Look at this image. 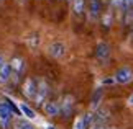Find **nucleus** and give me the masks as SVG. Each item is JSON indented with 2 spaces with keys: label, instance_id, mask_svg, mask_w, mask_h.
I'll return each instance as SVG.
<instances>
[{
  "label": "nucleus",
  "instance_id": "obj_4",
  "mask_svg": "<svg viewBox=\"0 0 133 129\" xmlns=\"http://www.w3.org/2000/svg\"><path fill=\"white\" fill-rule=\"evenodd\" d=\"M48 54L53 59H61L66 54V44L61 43V41H54L48 46Z\"/></svg>",
  "mask_w": 133,
  "mask_h": 129
},
{
  "label": "nucleus",
  "instance_id": "obj_6",
  "mask_svg": "<svg viewBox=\"0 0 133 129\" xmlns=\"http://www.w3.org/2000/svg\"><path fill=\"white\" fill-rule=\"evenodd\" d=\"M36 88H38V80L36 79H26L23 84V95L28 100H33L36 95Z\"/></svg>",
  "mask_w": 133,
  "mask_h": 129
},
{
  "label": "nucleus",
  "instance_id": "obj_15",
  "mask_svg": "<svg viewBox=\"0 0 133 129\" xmlns=\"http://www.w3.org/2000/svg\"><path fill=\"white\" fill-rule=\"evenodd\" d=\"M18 108H20V111H22V115H25L26 118H30V119H35V118H36L35 111H33L30 106H26V105H20Z\"/></svg>",
  "mask_w": 133,
  "mask_h": 129
},
{
  "label": "nucleus",
  "instance_id": "obj_16",
  "mask_svg": "<svg viewBox=\"0 0 133 129\" xmlns=\"http://www.w3.org/2000/svg\"><path fill=\"white\" fill-rule=\"evenodd\" d=\"M5 101H7V105L10 106V110H12V113H15V115H18V116H22V111H20L18 105H15V101L12 100V98H5Z\"/></svg>",
  "mask_w": 133,
  "mask_h": 129
},
{
  "label": "nucleus",
  "instance_id": "obj_27",
  "mask_svg": "<svg viewBox=\"0 0 133 129\" xmlns=\"http://www.w3.org/2000/svg\"><path fill=\"white\" fill-rule=\"evenodd\" d=\"M130 103H131V105H133V95L130 96Z\"/></svg>",
  "mask_w": 133,
  "mask_h": 129
},
{
  "label": "nucleus",
  "instance_id": "obj_2",
  "mask_svg": "<svg viewBox=\"0 0 133 129\" xmlns=\"http://www.w3.org/2000/svg\"><path fill=\"white\" fill-rule=\"evenodd\" d=\"M12 116L13 113L10 110V106L7 105V101H0V127L8 129L12 124Z\"/></svg>",
  "mask_w": 133,
  "mask_h": 129
},
{
  "label": "nucleus",
  "instance_id": "obj_12",
  "mask_svg": "<svg viewBox=\"0 0 133 129\" xmlns=\"http://www.w3.org/2000/svg\"><path fill=\"white\" fill-rule=\"evenodd\" d=\"M72 12L76 17H82L85 12V0H72Z\"/></svg>",
  "mask_w": 133,
  "mask_h": 129
},
{
  "label": "nucleus",
  "instance_id": "obj_5",
  "mask_svg": "<svg viewBox=\"0 0 133 129\" xmlns=\"http://www.w3.org/2000/svg\"><path fill=\"white\" fill-rule=\"evenodd\" d=\"M133 80V70L130 69V67H120L118 70H117L115 74V82H118V84H130V82Z\"/></svg>",
  "mask_w": 133,
  "mask_h": 129
},
{
  "label": "nucleus",
  "instance_id": "obj_7",
  "mask_svg": "<svg viewBox=\"0 0 133 129\" xmlns=\"http://www.w3.org/2000/svg\"><path fill=\"white\" fill-rule=\"evenodd\" d=\"M8 64H10V69H12V75L18 79V77L22 75V72H23V67H25L23 59L22 57H13Z\"/></svg>",
  "mask_w": 133,
  "mask_h": 129
},
{
  "label": "nucleus",
  "instance_id": "obj_20",
  "mask_svg": "<svg viewBox=\"0 0 133 129\" xmlns=\"http://www.w3.org/2000/svg\"><path fill=\"white\" fill-rule=\"evenodd\" d=\"M125 23H133V8L131 10H127V13H125Z\"/></svg>",
  "mask_w": 133,
  "mask_h": 129
},
{
  "label": "nucleus",
  "instance_id": "obj_19",
  "mask_svg": "<svg viewBox=\"0 0 133 129\" xmlns=\"http://www.w3.org/2000/svg\"><path fill=\"white\" fill-rule=\"evenodd\" d=\"M109 3L114 8H117V10H122V8H123V0H109Z\"/></svg>",
  "mask_w": 133,
  "mask_h": 129
},
{
  "label": "nucleus",
  "instance_id": "obj_24",
  "mask_svg": "<svg viewBox=\"0 0 133 129\" xmlns=\"http://www.w3.org/2000/svg\"><path fill=\"white\" fill-rule=\"evenodd\" d=\"M95 126H97V123H95V121H94V123H92V124H90V126H89V127H87V129H95Z\"/></svg>",
  "mask_w": 133,
  "mask_h": 129
},
{
  "label": "nucleus",
  "instance_id": "obj_25",
  "mask_svg": "<svg viewBox=\"0 0 133 129\" xmlns=\"http://www.w3.org/2000/svg\"><path fill=\"white\" fill-rule=\"evenodd\" d=\"M3 62H5V60H3V56L0 54V67H2V64H3Z\"/></svg>",
  "mask_w": 133,
  "mask_h": 129
},
{
  "label": "nucleus",
  "instance_id": "obj_13",
  "mask_svg": "<svg viewBox=\"0 0 133 129\" xmlns=\"http://www.w3.org/2000/svg\"><path fill=\"white\" fill-rule=\"evenodd\" d=\"M102 95H104V90L102 88H97L94 93H92V98H90V106L92 110H97V106H99V103L102 100Z\"/></svg>",
  "mask_w": 133,
  "mask_h": 129
},
{
  "label": "nucleus",
  "instance_id": "obj_28",
  "mask_svg": "<svg viewBox=\"0 0 133 129\" xmlns=\"http://www.w3.org/2000/svg\"><path fill=\"white\" fill-rule=\"evenodd\" d=\"M69 2H72V0H69Z\"/></svg>",
  "mask_w": 133,
  "mask_h": 129
},
{
  "label": "nucleus",
  "instance_id": "obj_9",
  "mask_svg": "<svg viewBox=\"0 0 133 129\" xmlns=\"http://www.w3.org/2000/svg\"><path fill=\"white\" fill-rule=\"evenodd\" d=\"M43 110H44V113L48 116H58V115H61L59 101H48V103H44Z\"/></svg>",
  "mask_w": 133,
  "mask_h": 129
},
{
  "label": "nucleus",
  "instance_id": "obj_8",
  "mask_svg": "<svg viewBox=\"0 0 133 129\" xmlns=\"http://www.w3.org/2000/svg\"><path fill=\"white\" fill-rule=\"evenodd\" d=\"M89 17L90 20H97L102 13V7H100V0H89Z\"/></svg>",
  "mask_w": 133,
  "mask_h": 129
},
{
  "label": "nucleus",
  "instance_id": "obj_3",
  "mask_svg": "<svg viewBox=\"0 0 133 129\" xmlns=\"http://www.w3.org/2000/svg\"><path fill=\"white\" fill-rule=\"evenodd\" d=\"M59 106H61V116L63 118L71 116L72 108H74V96L72 95H64L63 100L59 101Z\"/></svg>",
  "mask_w": 133,
  "mask_h": 129
},
{
  "label": "nucleus",
  "instance_id": "obj_17",
  "mask_svg": "<svg viewBox=\"0 0 133 129\" xmlns=\"http://www.w3.org/2000/svg\"><path fill=\"white\" fill-rule=\"evenodd\" d=\"M26 43H28V46H31V48H36L38 43H39V38H38L36 34H31V38H28Z\"/></svg>",
  "mask_w": 133,
  "mask_h": 129
},
{
  "label": "nucleus",
  "instance_id": "obj_26",
  "mask_svg": "<svg viewBox=\"0 0 133 129\" xmlns=\"http://www.w3.org/2000/svg\"><path fill=\"white\" fill-rule=\"evenodd\" d=\"M46 129H56V127H54L53 124H48V126H46Z\"/></svg>",
  "mask_w": 133,
  "mask_h": 129
},
{
  "label": "nucleus",
  "instance_id": "obj_10",
  "mask_svg": "<svg viewBox=\"0 0 133 129\" xmlns=\"http://www.w3.org/2000/svg\"><path fill=\"white\" fill-rule=\"evenodd\" d=\"M95 56H97V59L105 60L110 56V46L107 44V43H99V44H97V48H95Z\"/></svg>",
  "mask_w": 133,
  "mask_h": 129
},
{
  "label": "nucleus",
  "instance_id": "obj_21",
  "mask_svg": "<svg viewBox=\"0 0 133 129\" xmlns=\"http://www.w3.org/2000/svg\"><path fill=\"white\" fill-rule=\"evenodd\" d=\"M131 8H133V0H123V8L122 10L127 12V10H131Z\"/></svg>",
  "mask_w": 133,
  "mask_h": 129
},
{
  "label": "nucleus",
  "instance_id": "obj_11",
  "mask_svg": "<svg viewBox=\"0 0 133 129\" xmlns=\"http://www.w3.org/2000/svg\"><path fill=\"white\" fill-rule=\"evenodd\" d=\"M12 79V69H10L8 62H3L0 67V85H5L7 82H10Z\"/></svg>",
  "mask_w": 133,
  "mask_h": 129
},
{
  "label": "nucleus",
  "instance_id": "obj_14",
  "mask_svg": "<svg viewBox=\"0 0 133 129\" xmlns=\"http://www.w3.org/2000/svg\"><path fill=\"white\" fill-rule=\"evenodd\" d=\"M13 127H15V129H36L30 121H26V119H20V118L13 123Z\"/></svg>",
  "mask_w": 133,
  "mask_h": 129
},
{
  "label": "nucleus",
  "instance_id": "obj_22",
  "mask_svg": "<svg viewBox=\"0 0 133 129\" xmlns=\"http://www.w3.org/2000/svg\"><path fill=\"white\" fill-rule=\"evenodd\" d=\"M104 85H114L115 84V77H110V79H104V82H102Z\"/></svg>",
  "mask_w": 133,
  "mask_h": 129
},
{
  "label": "nucleus",
  "instance_id": "obj_18",
  "mask_svg": "<svg viewBox=\"0 0 133 129\" xmlns=\"http://www.w3.org/2000/svg\"><path fill=\"white\" fill-rule=\"evenodd\" d=\"M102 23H104V26H110V25H112V15H110V12L104 13V17H102Z\"/></svg>",
  "mask_w": 133,
  "mask_h": 129
},
{
  "label": "nucleus",
  "instance_id": "obj_1",
  "mask_svg": "<svg viewBox=\"0 0 133 129\" xmlns=\"http://www.w3.org/2000/svg\"><path fill=\"white\" fill-rule=\"evenodd\" d=\"M48 93H49V87L44 80H38V88H36V95H35L33 101L38 108H43L44 106V100L48 98Z\"/></svg>",
  "mask_w": 133,
  "mask_h": 129
},
{
  "label": "nucleus",
  "instance_id": "obj_23",
  "mask_svg": "<svg viewBox=\"0 0 133 129\" xmlns=\"http://www.w3.org/2000/svg\"><path fill=\"white\" fill-rule=\"evenodd\" d=\"M95 129H107V127H105V124H97Z\"/></svg>",
  "mask_w": 133,
  "mask_h": 129
}]
</instances>
